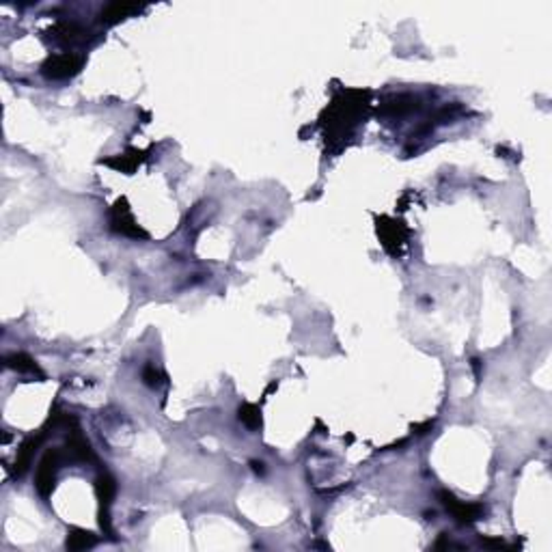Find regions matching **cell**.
<instances>
[{"label":"cell","instance_id":"2e32d148","mask_svg":"<svg viewBox=\"0 0 552 552\" xmlns=\"http://www.w3.org/2000/svg\"><path fill=\"white\" fill-rule=\"evenodd\" d=\"M251 466H253L255 472H264V464L262 462H251Z\"/></svg>","mask_w":552,"mask_h":552},{"label":"cell","instance_id":"5b68a950","mask_svg":"<svg viewBox=\"0 0 552 552\" xmlns=\"http://www.w3.org/2000/svg\"><path fill=\"white\" fill-rule=\"evenodd\" d=\"M95 492H97V498H100V505H102V518H100V525L106 533H113L111 529V503L115 498V492H117V483L111 474H100L97 481H95Z\"/></svg>","mask_w":552,"mask_h":552},{"label":"cell","instance_id":"7c38bea8","mask_svg":"<svg viewBox=\"0 0 552 552\" xmlns=\"http://www.w3.org/2000/svg\"><path fill=\"white\" fill-rule=\"evenodd\" d=\"M238 419L249 429H259L262 427V410H259L255 404H244L238 410Z\"/></svg>","mask_w":552,"mask_h":552},{"label":"cell","instance_id":"9c48e42d","mask_svg":"<svg viewBox=\"0 0 552 552\" xmlns=\"http://www.w3.org/2000/svg\"><path fill=\"white\" fill-rule=\"evenodd\" d=\"M41 440H43V436H30L28 440H24V444L18 451V459H15V472L18 474H24L28 470V466L33 464V455L41 444Z\"/></svg>","mask_w":552,"mask_h":552},{"label":"cell","instance_id":"6da1fadb","mask_svg":"<svg viewBox=\"0 0 552 552\" xmlns=\"http://www.w3.org/2000/svg\"><path fill=\"white\" fill-rule=\"evenodd\" d=\"M65 459H69V455L63 449H48L41 457V462L37 466V477H35V485L41 496H50L56 483V472L63 466Z\"/></svg>","mask_w":552,"mask_h":552},{"label":"cell","instance_id":"ba28073f","mask_svg":"<svg viewBox=\"0 0 552 552\" xmlns=\"http://www.w3.org/2000/svg\"><path fill=\"white\" fill-rule=\"evenodd\" d=\"M141 7L138 5H128V3H111L108 7H104L102 13H100V20L104 24H117L121 20H126L128 15L132 13H138Z\"/></svg>","mask_w":552,"mask_h":552},{"label":"cell","instance_id":"30bf717a","mask_svg":"<svg viewBox=\"0 0 552 552\" xmlns=\"http://www.w3.org/2000/svg\"><path fill=\"white\" fill-rule=\"evenodd\" d=\"M5 363H7L9 369H15L18 373H30V376H39V378H43V373L39 371L37 363H35L33 358H30V356H26V354H11V356L5 358Z\"/></svg>","mask_w":552,"mask_h":552},{"label":"cell","instance_id":"8fae6325","mask_svg":"<svg viewBox=\"0 0 552 552\" xmlns=\"http://www.w3.org/2000/svg\"><path fill=\"white\" fill-rule=\"evenodd\" d=\"M143 153L141 151H136V149H132V151H128V153H124V156H117V158H111V160H106V164L108 166H113V168H117V171H124V173H128V171H132V168L141 162L143 158Z\"/></svg>","mask_w":552,"mask_h":552},{"label":"cell","instance_id":"5bb4252c","mask_svg":"<svg viewBox=\"0 0 552 552\" xmlns=\"http://www.w3.org/2000/svg\"><path fill=\"white\" fill-rule=\"evenodd\" d=\"M143 380H145V384H147V387L158 389V387L162 384V373L156 369V367L147 365V367H145V371H143Z\"/></svg>","mask_w":552,"mask_h":552},{"label":"cell","instance_id":"9a60e30c","mask_svg":"<svg viewBox=\"0 0 552 552\" xmlns=\"http://www.w3.org/2000/svg\"><path fill=\"white\" fill-rule=\"evenodd\" d=\"M472 369H474V378H479L481 376V360L479 358H472Z\"/></svg>","mask_w":552,"mask_h":552},{"label":"cell","instance_id":"3957f363","mask_svg":"<svg viewBox=\"0 0 552 552\" xmlns=\"http://www.w3.org/2000/svg\"><path fill=\"white\" fill-rule=\"evenodd\" d=\"M442 505L447 507L457 522H462V525H470V522H477V520L483 518L485 514V507L479 503H462V501H457L451 492H447V490H440L438 492Z\"/></svg>","mask_w":552,"mask_h":552},{"label":"cell","instance_id":"4fadbf2b","mask_svg":"<svg viewBox=\"0 0 552 552\" xmlns=\"http://www.w3.org/2000/svg\"><path fill=\"white\" fill-rule=\"evenodd\" d=\"M95 546V535L89 533V531H71L67 535V548L71 550H84V548H91Z\"/></svg>","mask_w":552,"mask_h":552},{"label":"cell","instance_id":"52a82bcc","mask_svg":"<svg viewBox=\"0 0 552 552\" xmlns=\"http://www.w3.org/2000/svg\"><path fill=\"white\" fill-rule=\"evenodd\" d=\"M67 455L69 459H76V462H95V455L91 451V444L87 442V438L76 429L73 436L67 440Z\"/></svg>","mask_w":552,"mask_h":552},{"label":"cell","instance_id":"277c9868","mask_svg":"<svg viewBox=\"0 0 552 552\" xmlns=\"http://www.w3.org/2000/svg\"><path fill=\"white\" fill-rule=\"evenodd\" d=\"M111 225L117 233L121 235H128V238H147V233L143 231L141 227L136 225L134 216H132V211L128 207V201L126 198H121V201H117V205L113 207V214H111Z\"/></svg>","mask_w":552,"mask_h":552},{"label":"cell","instance_id":"7a4b0ae2","mask_svg":"<svg viewBox=\"0 0 552 552\" xmlns=\"http://www.w3.org/2000/svg\"><path fill=\"white\" fill-rule=\"evenodd\" d=\"M82 65H84V56L76 52H60L45 60L41 73L50 80H67V78H73V76L82 69Z\"/></svg>","mask_w":552,"mask_h":552},{"label":"cell","instance_id":"8992f818","mask_svg":"<svg viewBox=\"0 0 552 552\" xmlns=\"http://www.w3.org/2000/svg\"><path fill=\"white\" fill-rule=\"evenodd\" d=\"M50 33H52L54 41L65 43V45H80V43H84L89 39L87 30L82 26H78V24H73V22H60L50 30Z\"/></svg>","mask_w":552,"mask_h":552}]
</instances>
